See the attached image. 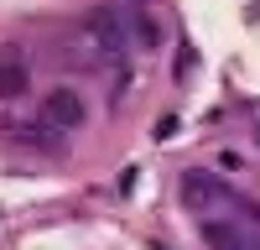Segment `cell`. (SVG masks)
<instances>
[{"mask_svg":"<svg viewBox=\"0 0 260 250\" xmlns=\"http://www.w3.org/2000/svg\"><path fill=\"white\" fill-rule=\"evenodd\" d=\"M78 57L89 63V68H110V63H120L130 52V11L120 6H89L78 16V37H73Z\"/></svg>","mask_w":260,"mask_h":250,"instance_id":"6da1fadb","label":"cell"},{"mask_svg":"<svg viewBox=\"0 0 260 250\" xmlns=\"http://www.w3.org/2000/svg\"><path fill=\"white\" fill-rule=\"evenodd\" d=\"M0 136H6L16 151H31V157H62L68 151V136L62 131H52L42 115H11V120H0Z\"/></svg>","mask_w":260,"mask_h":250,"instance_id":"7a4b0ae2","label":"cell"},{"mask_svg":"<svg viewBox=\"0 0 260 250\" xmlns=\"http://www.w3.org/2000/svg\"><path fill=\"white\" fill-rule=\"evenodd\" d=\"M42 120H47L52 131L73 136V131H83V125H89V99H83L73 83H52V89L42 94Z\"/></svg>","mask_w":260,"mask_h":250,"instance_id":"3957f363","label":"cell"},{"mask_svg":"<svg viewBox=\"0 0 260 250\" xmlns=\"http://www.w3.org/2000/svg\"><path fill=\"white\" fill-rule=\"evenodd\" d=\"M198 235L208 250H260V224L245 219H198Z\"/></svg>","mask_w":260,"mask_h":250,"instance_id":"277c9868","label":"cell"},{"mask_svg":"<svg viewBox=\"0 0 260 250\" xmlns=\"http://www.w3.org/2000/svg\"><path fill=\"white\" fill-rule=\"evenodd\" d=\"M31 94V63L21 52V42H6L0 47V104H16Z\"/></svg>","mask_w":260,"mask_h":250,"instance_id":"5b68a950","label":"cell"},{"mask_svg":"<svg viewBox=\"0 0 260 250\" xmlns=\"http://www.w3.org/2000/svg\"><path fill=\"white\" fill-rule=\"evenodd\" d=\"M130 42H136V47H146V52H156L161 42H167V32H161V21H156V16L130 11Z\"/></svg>","mask_w":260,"mask_h":250,"instance_id":"8992f818","label":"cell"},{"mask_svg":"<svg viewBox=\"0 0 260 250\" xmlns=\"http://www.w3.org/2000/svg\"><path fill=\"white\" fill-rule=\"evenodd\" d=\"M219 167H224V172H240L245 162H240V151H219Z\"/></svg>","mask_w":260,"mask_h":250,"instance_id":"52a82bcc","label":"cell"},{"mask_svg":"<svg viewBox=\"0 0 260 250\" xmlns=\"http://www.w3.org/2000/svg\"><path fill=\"white\" fill-rule=\"evenodd\" d=\"M172 131H177V115H167V120H156V141H167Z\"/></svg>","mask_w":260,"mask_h":250,"instance_id":"ba28073f","label":"cell"},{"mask_svg":"<svg viewBox=\"0 0 260 250\" xmlns=\"http://www.w3.org/2000/svg\"><path fill=\"white\" fill-rule=\"evenodd\" d=\"M110 6H120V11H141L146 0H110Z\"/></svg>","mask_w":260,"mask_h":250,"instance_id":"9c48e42d","label":"cell"}]
</instances>
